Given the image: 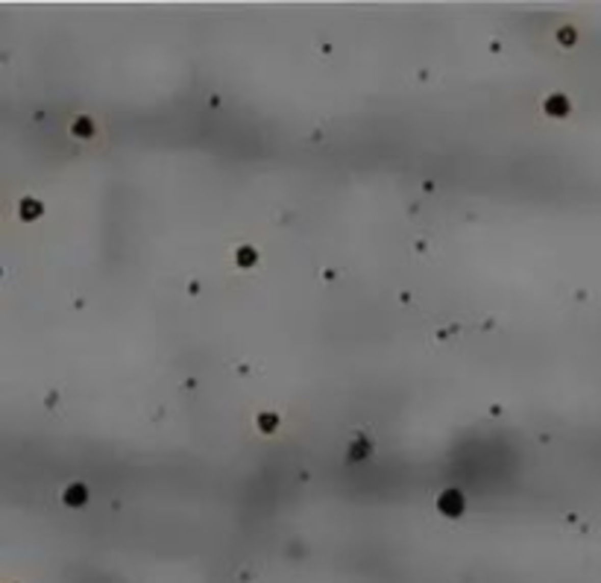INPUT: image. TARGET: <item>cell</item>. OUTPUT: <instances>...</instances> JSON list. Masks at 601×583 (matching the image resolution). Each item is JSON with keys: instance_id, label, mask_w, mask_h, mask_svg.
I'll list each match as a JSON object with an SVG mask.
<instances>
[{"instance_id": "6da1fadb", "label": "cell", "mask_w": 601, "mask_h": 583, "mask_svg": "<svg viewBox=\"0 0 601 583\" xmlns=\"http://www.w3.org/2000/svg\"><path fill=\"white\" fill-rule=\"evenodd\" d=\"M463 507H466V498H463L460 490H443L437 495V510L446 516V519H458L463 513Z\"/></svg>"}, {"instance_id": "7a4b0ae2", "label": "cell", "mask_w": 601, "mask_h": 583, "mask_svg": "<svg viewBox=\"0 0 601 583\" xmlns=\"http://www.w3.org/2000/svg\"><path fill=\"white\" fill-rule=\"evenodd\" d=\"M542 112H545L548 117H566L569 115V100H566L563 94H552V97H545Z\"/></svg>"}, {"instance_id": "3957f363", "label": "cell", "mask_w": 601, "mask_h": 583, "mask_svg": "<svg viewBox=\"0 0 601 583\" xmlns=\"http://www.w3.org/2000/svg\"><path fill=\"white\" fill-rule=\"evenodd\" d=\"M62 501H65V507H83L88 501V490H85L83 484H71V487H65V492H62Z\"/></svg>"}, {"instance_id": "277c9868", "label": "cell", "mask_w": 601, "mask_h": 583, "mask_svg": "<svg viewBox=\"0 0 601 583\" xmlns=\"http://www.w3.org/2000/svg\"><path fill=\"white\" fill-rule=\"evenodd\" d=\"M71 132L76 135V138H94V120L91 117H76L71 123Z\"/></svg>"}, {"instance_id": "5b68a950", "label": "cell", "mask_w": 601, "mask_h": 583, "mask_svg": "<svg viewBox=\"0 0 601 583\" xmlns=\"http://www.w3.org/2000/svg\"><path fill=\"white\" fill-rule=\"evenodd\" d=\"M235 261L241 267H252V264H258V252L252 249V246H241L235 252Z\"/></svg>"}, {"instance_id": "8992f818", "label": "cell", "mask_w": 601, "mask_h": 583, "mask_svg": "<svg viewBox=\"0 0 601 583\" xmlns=\"http://www.w3.org/2000/svg\"><path fill=\"white\" fill-rule=\"evenodd\" d=\"M21 214H24V220H36V217H41V202H36V199H24V202H21Z\"/></svg>"}, {"instance_id": "52a82bcc", "label": "cell", "mask_w": 601, "mask_h": 583, "mask_svg": "<svg viewBox=\"0 0 601 583\" xmlns=\"http://www.w3.org/2000/svg\"><path fill=\"white\" fill-rule=\"evenodd\" d=\"M370 455V443L367 440H358V443L349 448V460H361V457H367Z\"/></svg>"}, {"instance_id": "ba28073f", "label": "cell", "mask_w": 601, "mask_h": 583, "mask_svg": "<svg viewBox=\"0 0 601 583\" xmlns=\"http://www.w3.org/2000/svg\"><path fill=\"white\" fill-rule=\"evenodd\" d=\"M258 425H261V431H276V425H279V416L276 413H261L258 416Z\"/></svg>"}, {"instance_id": "9c48e42d", "label": "cell", "mask_w": 601, "mask_h": 583, "mask_svg": "<svg viewBox=\"0 0 601 583\" xmlns=\"http://www.w3.org/2000/svg\"><path fill=\"white\" fill-rule=\"evenodd\" d=\"M557 38H560V41H566V44H572V41H575V33H572V30H563V33L557 35Z\"/></svg>"}]
</instances>
